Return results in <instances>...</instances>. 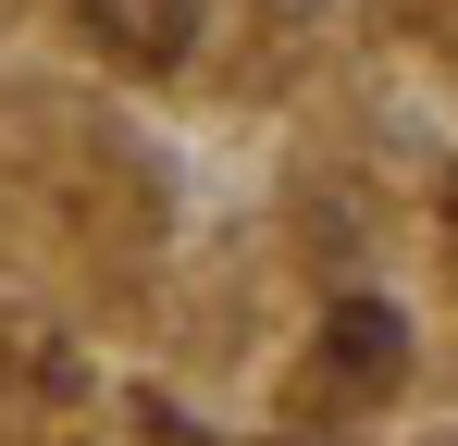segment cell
Here are the masks:
<instances>
[{"label":"cell","instance_id":"7a4b0ae2","mask_svg":"<svg viewBox=\"0 0 458 446\" xmlns=\"http://www.w3.org/2000/svg\"><path fill=\"white\" fill-rule=\"evenodd\" d=\"M75 13L99 25L112 63H186L199 50V0H75Z\"/></svg>","mask_w":458,"mask_h":446},{"label":"cell","instance_id":"6da1fadb","mask_svg":"<svg viewBox=\"0 0 458 446\" xmlns=\"http://www.w3.org/2000/svg\"><path fill=\"white\" fill-rule=\"evenodd\" d=\"M322 372H335V397H384L409 372V322L384 297H335L322 310Z\"/></svg>","mask_w":458,"mask_h":446}]
</instances>
